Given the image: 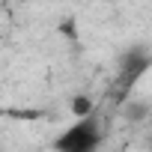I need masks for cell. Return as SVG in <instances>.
<instances>
[{
  "label": "cell",
  "instance_id": "7a4b0ae2",
  "mask_svg": "<svg viewBox=\"0 0 152 152\" xmlns=\"http://www.w3.org/2000/svg\"><path fill=\"white\" fill-rule=\"evenodd\" d=\"M152 66V54L146 48H128L119 57V81H116V93H128V87L140 78V75Z\"/></svg>",
  "mask_w": 152,
  "mask_h": 152
},
{
  "label": "cell",
  "instance_id": "277c9868",
  "mask_svg": "<svg viewBox=\"0 0 152 152\" xmlns=\"http://www.w3.org/2000/svg\"><path fill=\"white\" fill-rule=\"evenodd\" d=\"M146 110H149V104H143V102H137V104H128V116H131V119H143V116H149Z\"/></svg>",
  "mask_w": 152,
  "mask_h": 152
},
{
  "label": "cell",
  "instance_id": "6da1fadb",
  "mask_svg": "<svg viewBox=\"0 0 152 152\" xmlns=\"http://www.w3.org/2000/svg\"><path fill=\"white\" fill-rule=\"evenodd\" d=\"M99 143H102V122L96 113H90L54 140V152H96Z\"/></svg>",
  "mask_w": 152,
  "mask_h": 152
},
{
  "label": "cell",
  "instance_id": "3957f363",
  "mask_svg": "<svg viewBox=\"0 0 152 152\" xmlns=\"http://www.w3.org/2000/svg\"><path fill=\"white\" fill-rule=\"evenodd\" d=\"M69 110H72V116L84 119V116H90V113H93V99H90V96H75Z\"/></svg>",
  "mask_w": 152,
  "mask_h": 152
},
{
  "label": "cell",
  "instance_id": "5b68a950",
  "mask_svg": "<svg viewBox=\"0 0 152 152\" xmlns=\"http://www.w3.org/2000/svg\"><path fill=\"white\" fill-rule=\"evenodd\" d=\"M60 33H63V36H69V39H75V21H72V18H69V21H63V24H60Z\"/></svg>",
  "mask_w": 152,
  "mask_h": 152
}]
</instances>
